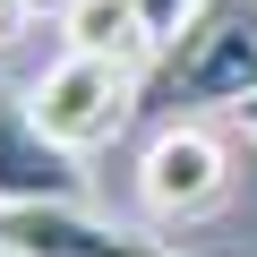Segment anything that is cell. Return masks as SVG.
I'll use <instances>...</instances> for the list:
<instances>
[{"label": "cell", "mask_w": 257, "mask_h": 257, "mask_svg": "<svg viewBox=\"0 0 257 257\" xmlns=\"http://www.w3.org/2000/svg\"><path fill=\"white\" fill-rule=\"evenodd\" d=\"M26 9H35V18H69V0H26Z\"/></svg>", "instance_id": "10"}, {"label": "cell", "mask_w": 257, "mask_h": 257, "mask_svg": "<svg viewBox=\"0 0 257 257\" xmlns=\"http://www.w3.org/2000/svg\"><path fill=\"white\" fill-rule=\"evenodd\" d=\"M26 111L52 128L69 155H94V146H111L120 128L138 120V69L94 60V52H60V60L26 86Z\"/></svg>", "instance_id": "1"}, {"label": "cell", "mask_w": 257, "mask_h": 257, "mask_svg": "<svg viewBox=\"0 0 257 257\" xmlns=\"http://www.w3.org/2000/svg\"><path fill=\"white\" fill-rule=\"evenodd\" d=\"M231 128H240V138H257V94H248V103H231Z\"/></svg>", "instance_id": "9"}, {"label": "cell", "mask_w": 257, "mask_h": 257, "mask_svg": "<svg viewBox=\"0 0 257 257\" xmlns=\"http://www.w3.org/2000/svg\"><path fill=\"white\" fill-rule=\"evenodd\" d=\"M0 248H18V257H155V240H138L128 223H94L86 197L0 214Z\"/></svg>", "instance_id": "5"}, {"label": "cell", "mask_w": 257, "mask_h": 257, "mask_svg": "<svg viewBox=\"0 0 257 257\" xmlns=\"http://www.w3.org/2000/svg\"><path fill=\"white\" fill-rule=\"evenodd\" d=\"M197 257H240V248H197Z\"/></svg>", "instance_id": "11"}, {"label": "cell", "mask_w": 257, "mask_h": 257, "mask_svg": "<svg viewBox=\"0 0 257 257\" xmlns=\"http://www.w3.org/2000/svg\"><path fill=\"white\" fill-rule=\"evenodd\" d=\"M0 257H18V248H0Z\"/></svg>", "instance_id": "12"}, {"label": "cell", "mask_w": 257, "mask_h": 257, "mask_svg": "<svg viewBox=\"0 0 257 257\" xmlns=\"http://www.w3.org/2000/svg\"><path fill=\"white\" fill-rule=\"evenodd\" d=\"M257 94V9H223L206 26H189L163 52V103L180 111H231Z\"/></svg>", "instance_id": "2"}, {"label": "cell", "mask_w": 257, "mask_h": 257, "mask_svg": "<svg viewBox=\"0 0 257 257\" xmlns=\"http://www.w3.org/2000/svg\"><path fill=\"white\" fill-rule=\"evenodd\" d=\"M69 52H94V60H120V69H146L163 43L146 35V18L128 9V0H69V18H60Z\"/></svg>", "instance_id": "6"}, {"label": "cell", "mask_w": 257, "mask_h": 257, "mask_svg": "<svg viewBox=\"0 0 257 257\" xmlns=\"http://www.w3.org/2000/svg\"><path fill=\"white\" fill-rule=\"evenodd\" d=\"M138 197H146L155 223H197V214H214V206L231 197V155H223V138L197 128V120L155 128L146 155H138Z\"/></svg>", "instance_id": "3"}, {"label": "cell", "mask_w": 257, "mask_h": 257, "mask_svg": "<svg viewBox=\"0 0 257 257\" xmlns=\"http://www.w3.org/2000/svg\"><path fill=\"white\" fill-rule=\"evenodd\" d=\"M26 18H35V9H26V0H0V52H9V43L26 35Z\"/></svg>", "instance_id": "8"}, {"label": "cell", "mask_w": 257, "mask_h": 257, "mask_svg": "<svg viewBox=\"0 0 257 257\" xmlns=\"http://www.w3.org/2000/svg\"><path fill=\"white\" fill-rule=\"evenodd\" d=\"M77 197H86L77 155L26 103H0V214H18V206H77Z\"/></svg>", "instance_id": "4"}, {"label": "cell", "mask_w": 257, "mask_h": 257, "mask_svg": "<svg viewBox=\"0 0 257 257\" xmlns=\"http://www.w3.org/2000/svg\"><path fill=\"white\" fill-rule=\"evenodd\" d=\"M128 9H138V18H146V35H155V43L172 52V43H180V35L197 26V9H206V0H128Z\"/></svg>", "instance_id": "7"}]
</instances>
